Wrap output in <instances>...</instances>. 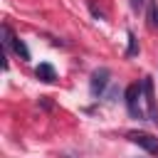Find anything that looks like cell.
<instances>
[{
  "instance_id": "1",
  "label": "cell",
  "mask_w": 158,
  "mask_h": 158,
  "mask_svg": "<svg viewBox=\"0 0 158 158\" xmlns=\"http://www.w3.org/2000/svg\"><path fill=\"white\" fill-rule=\"evenodd\" d=\"M128 141L136 143L138 148H143L146 153L158 156V138H156V136H151V133H146V131H131V133H128Z\"/></svg>"
},
{
  "instance_id": "2",
  "label": "cell",
  "mask_w": 158,
  "mask_h": 158,
  "mask_svg": "<svg viewBox=\"0 0 158 158\" xmlns=\"http://www.w3.org/2000/svg\"><path fill=\"white\" fill-rule=\"evenodd\" d=\"M141 94H143L141 84H131L126 89V106H128V114L136 116V118H143V109H141V101H138Z\"/></svg>"
},
{
  "instance_id": "3",
  "label": "cell",
  "mask_w": 158,
  "mask_h": 158,
  "mask_svg": "<svg viewBox=\"0 0 158 158\" xmlns=\"http://www.w3.org/2000/svg\"><path fill=\"white\" fill-rule=\"evenodd\" d=\"M109 77H111V72H109L106 67H101V69H96V72L91 74V84H89V89H91L94 96H101V94L106 91V86H109Z\"/></svg>"
},
{
  "instance_id": "4",
  "label": "cell",
  "mask_w": 158,
  "mask_h": 158,
  "mask_svg": "<svg viewBox=\"0 0 158 158\" xmlns=\"http://www.w3.org/2000/svg\"><path fill=\"white\" fill-rule=\"evenodd\" d=\"M141 89H143V96H146V106H148V118L158 123V106H156V99H153V79L146 77L141 81Z\"/></svg>"
},
{
  "instance_id": "5",
  "label": "cell",
  "mask_w": 158,
  "mask_h": 158,
  "mask_svg": "<svg viewBox=\"0 0 158 158\" xmlns=\"http://www.w3.org/2000/svg\"><path fill=\"white\" fill-rule=\"evenodd\" d=\"M35 77H37L40 81H44V84H52V81L57 79V74H54V67H52V64H47V62H42V64L35 69Z\"/></svg>"
},
{
  "instance_id": "6",
  "label": "cell",
  "mask_w": 158,
  "mask_h": 158,
  "mask_svg": "<svg viewBox=\"0 0 158 158\" xmlns=\"http://www.w3.org/2000/svg\"><path fill=\"white\" fill-rule=\"evenodd\" d=\"M0 32H2V47H5V54L12 49V42H15V35H12V30H10V25H2L0 27Z\"/></svg>"
},
{
  "instance_id": "7",
  "label": "cell",
  "mask_w": 158,
  "mask_h": 158,
  "mask_svg": "<svg viewBox=\"0 0 158 158\" xmlns=\"http://www.w3.org/2000/svg\"><path fill=\"white\" fill-rule=\"evenodd\" d=\"M12 52H15L20 59H25V62L30 59V49H27V44H25L20 37H15V42H12Z\"/></svg>"
},
{
  "instance_id": "8",
  "label": "cell",
  "mask_w": 158,
  "mask_h": 158,
  "mask_svg": "<svg viewBox=\"0 0 158 158\" xmlns=\"http://www.w3.org/2000/svg\"><path fill=\"white\" fill-rule=\"evenodd\" d=\"M148 25L158 27V2L156 0H148Z\"/></svg>"
},
{
  "instance_id": "9",
  "label": "cell",
  "mask_w": 158,
  "mask_h": 158,
  "mask_svg": "<svg viewBox=\"0 0 158 158\" xmlns=\"http://www.w3.org/2000/svg\"><path fill=\"white\" fill-rule=\"evenodd\" d=\"M126 37H128V49H126V54H128V57H136V54H138V42H136V35L128 30V32H126Z\"/></svg>"
},
{
  "instance_id": "10",
  "label": "cell",
  "mask_w": 158,
  "mask_h": 158,
  "mask_svg": "<svg viewBox=\"0 0 158 158\" xmlns=\"http://www.w3.org/2000/svg\"><path fill=\"white\" fill-rule=\"evenodd\" d=\"M143 2H146V0H131V7H133V12H141Z\"/></svg>"
}]
</instances>
